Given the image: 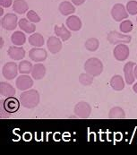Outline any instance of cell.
I'll list each match as a JSON object with an SVG mask.
<instances>
[{"mask_svg":"<svg viewBox=\"0 0 137 155\" xmlns=\"http://www.w3.org/2000/svg\"><path fill=\"white\" fill-rule=\"evenodd\" d=\"M20 103L26 109H33L40 103V93L36 90H29L20 96Z\"/></svg>","mask_w":137,"mask_h":155,"instance_id":"obj_1","label":"cell"},{"mask_svg":"<svg viewBox=\"0 0 137 155\" xmlns=\"http://www.w3.org/2000/svg\"><path fill=\"white\" fill-rule=\"evenodd\" d=\"M84 70L86 73L91 74L92 76H99L101 74L103 71V65L102 62L96 58H89L84 64Z\"/></svg>","mask_w":137,"mask_h":155,"instance_id":"obj_2","label":"cell"},{"mask_svg":"<svg viewBox=\"0 0 137 155\" xmlns=\"http://www.w3.org/2000/svg\"><path fill=\"white\" fill-rule=\"evenodd\" d=\"M74 114L79 118H82V119L88 118L91 114V105L85 101L78 102L74 107Z\"/></svg>","mask_w":137,"mask_h":155,"instance_id":"obj_3","label":"cell"},{"mask_svg":"<svg viewBox=\"0 0 137 155\" xmlns=\"http://www.w3.org/2000/svg\"><path fill=\"white\" fill-rule=\"evenodd\" d=\"M132 38L129 35L126 34H121L116 31H110L108 34V41L111 44H126V43H130Z\"/></svg>","mask_w":137,"mask_h":155,"instance_id":"obj_4","label":"cell"},{"mask_svg":"<svg viewBox=\"0 0 137 155\" xmlns=\"http://www.w3.org/2000/svg\"><path fill=\"white\" fill-rule=\"evenodd\" d=\"M18 66L14 62L6 63L2 68V74L7 80H12L16 77L18 74Z\"/></svg>","mask_w":137,"mask_h":155,"instance_id":"obj_5","label":"cell"},{"mask_svg":"<svg viewBox=\"0 0 137 155\" xmlns=\"http://www.w3.org/2000/svg\"><path fill=\"white\" fill-rule=\"evenodd\" d=\"M18 18L14 14H6L1 20V25L4 29L7 31H13L17 26Z\"/></svg>","mask_w":137,"mask_h":155,"instance_id":"obj_6","label":"cell"},{"mask_svg":"<svg viewBox=\"0 0 137 155\" xmlns=\"http://www.w3.org/2000/svg\"><path fill=\"white\" fill-rule=\"evenodd\" d=\"M111 15L115 21L121 22L122 20L126 19L129 15L127 14L126 7L122 4H116L111 10Z\"/></svg>","mask_w":137,"mask_h":155,"instance_id":"obj_7","label":"cell"},{"mask_svg":"<svg viewBox=\"0 0 137 155\" xmlns=\"http://www.w3.org/2000/svg\"><path fill=\"white\" fill-rule=\"evenodd\" d=\"M30 58L34 62H42L45 61L47 57V53L44 48H33L29 52Z\"/></svg>","mask_w":137,"mask_h":155,"instance_id":"obj_8","label":"cell"},{"mask_svg":"<svg viewBox=\"0 0 137 155\" xmlns=\"http://www.w3.org/2000/svg\"><path fill=\"white\" fill-rule=\"evenodd\" d=\"M15 84L17 89H19L20 91H26L31 88V86L33 85V80L28 74H23L16 79Z\"/></svg>","mask_w":137,"mask_h":155,"instance_id":"obj_9","label":"cell"},{"mask_svg":"<svg viewBox=\"0 0 137 155\" xmlns=\"http://www.w3.org/2000/svg\"><path fill=\"white\" fill-rule=\"evenodd\" d=\"M129 56V48L126 44H118L114 49L115 58L118 61H125Z\"/></svg>","mask_w":137,"mask_h":155,"instance_id":"obj_10","label":"cell"},{"mask_svg":"<svg viewBox=\"0 0 137 155\" xmlns=\"http://www.w3.org/2000/svg\"><path fill=\"white\" fill-rule=\"evenodd\" d=\"M47 47L52 54H57L62 49V41L59 38L51 36L47 40Z\"/></svg>","mask_w":137,"mask_h":155,"instance_id":"obj_11","label":"cell"},{"mask_svg":"<svg viewBox=\"0 0 137 155\" xmlns=\"http://www.w3.org/2000/svg\"><path fill=\"white\" fill-rule=\"evenodd\" d=\"M7 54L9 58H11L14 60H21L25 57V50L20 46H12L8 48Z\"/></svg>","mask_w":137,"mask_h":155,"instance_id":"obj_12","label":"cell"},{"mask_svg":"<svg viewBox=\"0 0 137 155\" xmlns=\"http://www.w3.org/2000/svg\"><path fill=\"white\" fill-rule=\"evenodd\" d=\"M3 107L5 110V111H7L8 113H15L18 110L19 107H20V103L17 99H15L14 97H10V98H7L4 101Z\"/></svg>","mask_w":137,"mask_h":155,"instance_id":"obj_13","label":"cell"},{"mask_svg":"<svg viewBox=\"0 0 137 155\" xmlns=\"http://www.w3.org/2000/svg\"><path fill=\"white\" fill-rule=\"evenodd\" d=\"M134 62H127L124 67V74H125V79L127 84H133L135 82V74H134Z\"/></svg>","mask_w":137,"mask_h":155,"instance_id":"obj_14","label":"cell"},{"mask_svg":"<svg viewBox=\"0 0 137 155\" xmlns=\"http://www.w3.org/2000/svg\"><path fill=\"white\" fill-rule=\"evenodd\" d=\"M0 92L2 96H5L6 98L14 97L16 93L15 89L10 84L2 82L0 84Z\"/></svg>","mask_w":137,"mask_h":155,"instance_id":"obj_15","label":"cell"},{"mask_svg":"<svg viewBox=\"0 0 137 155\" xmlns=\"http://www.w3.org/2000/svg\"><path fill=\"white\" fill-rule=\"evenodd\" d=\"M55 33L57 36H58L63 41H66L70 39L71 37V32L68 29L66 28V26L64 24L62 25H56L55 26Z\"/></svg>","mask_w":137,"mask_h":155,"instance_id":"obj_16","label":"cell"},{"mask_svg":"<svg viewBox=\"0 0 137 155\" xmlns=\"http://www.w3.org/2000/svg\"><path fill=\"white\" fill-rule=\"evenodd\" d=\"M31 76L35 80H41L42 79L46 74V67L42 64H36L32 67L31 71Z\"/></svg>","mask_w":137,"mask_h":155,"instance_id":"obj_17","label":"cell"},{"mask_svg":"<svg viewBox=\"0 0 137 155\" xmlns=\"http://www.w3.org/2000/svg\"><path fill=\"white\" fill-rule=\"evenodd\" d=\"M67 25L71 31H79L82 28V22L79 17L75 15H71L67 19Z\"/></svg>","mask_w":137,"mask_h":155,"instance_id":"obj_18","label":"cell"},{"mask_svg":"<svg viewBox=\"0 0 137 155\" xmlns=\"http://www.w3.org/2000/svg\"><path fill=\"white\" fill-rule=\"evenodd\" d=\"M29 6L24 0H15L13 4V9L15 13L19 15H23L27 12Z\"/></svg>","mask_w":137,"mask_h":155,"instance_id":"obj_19","label":"cell"},{"mask_svg":"<svg viewBox=\"0 0 137 155\" xmlns=\"http://www.w3.org/2000/svg\"><path fill=\"white\" fill-rule=\"evenodd\" d=\"M110 86L115 91H122L125 88V82L121 75L116 74L110 80Z\"/></svg>","mask_w":137,"mask_h":155,"instance_id":"obj_20","label":"cell"},{"mask_svg":"<svg viewBox=\"0 0 137 155\" xmlns=\"http://www.w3.org/2000/svg\"><path fill=\"white\" fill-rule=\"evenodd\" d=\"M18 24H19L20 29H22L23 31H25L27 33H33L36 30L35 24L33 22H28L27 19H25V18L21 19L18 22Z\"/></svg>","mask_w":137,"mask_h":155,"instance_id":"obj_21","label":"cell"},{"mask_svg":"<svg viewBox=\"0 0 137 155\" xmlns=\"http://www.w3.org/2000/svg\"><path fill=\"white\" fill-rule=\"evenodd\" d=\"M59 11L63 15H69L74 13L75 7L68 1H64L59 5Z\"/></svg>","mask_w":137,"mask_h":155,"instance_id":"obj_22","label":"cell"},{"mask_svg":"<svg viewBox=\"0 0 137 155\" xmlns=\"http://www.w3.org/2000/svg\"><path fill=\"white\" fill-rule=\"evenodd\" d=\"M29 43L33 47H42L44 45V38L40 33H34L29 37Z\"/></svg>","mask_w":137,"mask_h":155,"instance_id":"obj_23","label":"cell"},{"mask_svg":"<svg viewBox=\"0 0 137 155\" xmlns=\"http://www.w3.org/2000/svg\"><path fill=\"white\" fill-rule=\"evenodd\" d=\"M11 41L15 46H22L26 41L25 34L22 31H15L11 36Z\"/></svg>","mask_w":137,"mask_h":155,"instance_id":"obj_24","label":"cell"},{"mask_svg":"<svg viewBox=\"0 0 137 155\" xmlns=\"http://www.w3.org/2000/svg\"><path fill=\"white\" fill-rule=\"evenodd\" d=\"M109 117L110 119H123L126 117V113L120 107H115L111 109L109 113Z\"/></svg>","mask_w":137,"mask_h":155,"instance_id":"obj_25","label":"cell"},{"mask_svg":"<svg viewBox=\"0 0 137 155\" xmlns=\"http://www.w3.org/2000/svg\"><path fill=\"white\" fill-rule=\"evenodd\" d=\"M32 67H33V66L31 65V63L30 61L23 60L22 62H20V64L18 65V70H19L20 74H28L31 73Z\"/></svg>","mask_w":137,"mask_h":155,"instance_id":"obj_26","label":"cell"},{"mask_svg":"<svg viewBox=\"0 0 137 155\" xmlns=\"http://www.w3.org/2000/svg\"><path fill=\"white\" fill-rule=\"evenodd\" d=\"M99 47V41L96 38H90L86 41L85 42V48L89 51H96Z\"/></svg>","mask_w":137,"mask_h":155,"instance_id":"obj_27","label":"cell"},{"mask_svg":"<svg viewBox=\"0 0 137 155\" xmlns=\"http://www.w3.org/2000/svg\"><path fill=\"white\" fill-rule=\"evenodd\" d=\"M93 77L91 74L85 73V74H81L79 76V82L83 86H89L93 83Z\"/></svg>","mask_w":137,"mask_h":155,"instance_id":"obj_28","label":"cell"},{"mask_svg":"<svg viewBox=\"0 0 137 155\" xmlns=\"http://www.w3.org/2000/svg\"><path fill=\"white\" fill-rule=\"evenodd\" d=\"M133 30V23L130 20H126L120 23V31L124 33H128Z\"/></svg>","mask_w":137,"mask_h":155,"instance_id":"obj_29","label":"cell"},{"mask_svg":"<svg viewBox=\"0 0 137 155\" xmlns=\"http://www.w3.org/2000/svg\"><path fill=\"white\" fill-rule=\"evenodd\" d=\"M126 9H127V13L129 15H135L137 14V1L131 0L127 3L126 5Z\"/></svg>","mask_w":137,"mask_h":155,"instance_id":"obj_30","label":"cell"},{"mask_svg":"<svg viewBox=\"0 0 137 155\" xmlns=\"http://www.w3.org/2000/svg\"><path fill=\"white\" fill-rule=\"evenodd\" d=\"M27 19L30 22L36 23V22H41V17L37 15L36 12H34L33 10H31L27 13Z\"/></svg>","mask_w":137,"mask_h":155,"instance_id":"obj_31","label":"cell"},{"mask_svg":"<svg viewBox=\"0 0 137 155\" xmlns=\"http://www.w3.org/2000/svg\"><path fill=\"white\" fill-rule=\"evenodd\" d=\"M0 4H1V6L7 8L12 5V0H0Z\"/></svg>","mask_w":137,"mask_h":155,"instance_id":"obj_32","label":"cell"},{"mask_svg":"<svg viewBox=\"0 0 137 155\" xmlns=\"http://www.w3.org/2000/svg\"><path fill=\"white\" fill-rule=\"evenodd\" d=\"M72 2L76 5H83L85 2V0H72Z\"/></svg>","mask_w":137,"mask_h":155,"instance_id":"obj_33","label":"cell"},{"mask_svg":"<svg viewBox=\"0 0 137 155\" xmlns=\"http://www.w3.org/2000/svg\"><path fill=\"white\" fill-rule=\"evenodd\" d=\"M134 74H135V79H137V65H136V67H135V71H134Z\"/></svg>","mask_w":137,"mask_h":155,"instance_id":"obj_34","label":"cell"},{"mask_svg":"<svg viewBox=\"0 0 137 155\" xmlns=\"http://www.w3.org/2000/svg\"><path fill=\"white\" fill-rule=\"evenodd\" d=\"M133 90H134L135 92H136L137 93V83L136 84H135V85L133 86Z\"/></svg>","mask_w":137,"mask_h":155,"instance_id":"obj_35","label":"cell"},{"mask_svg":"<svg viewBox=\"0 0 137 155\" xmlns=\"http://www.w3.org/2000/svg\"><path fill=\"white\" fill-rule=\"evenodd\" d=\"M3 45H4V41H3V39L1 38V47H3Z\"/></svg>","mask_w":137,"mask_h":155,"instance_id":"obj_36","label":"cell"},{"mask_svg":"<svg viewBox=\"0 0 137 155\" xmlns=\"http://www.w3.org/2000/svg\"><path fill=\"white\" fill-rule=\"evenodd\" d=\"M3 15V8H1V15Z\"/></svg>","mask_w":137,"mask_h":155,"instance_id":"obj_37","label":"cell"}]
</instances>
